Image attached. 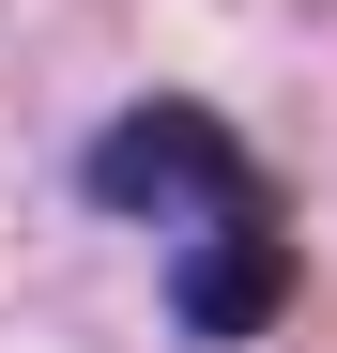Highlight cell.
Masks as SVG:
<instances>
[{
  "label": "cell",
  "mask_w": 337,
  "mask_h": 353,
  "mask_svg": "<svg viewBox=\"0 0 337 353\" xmlns=\"http://www.w3.org/2000/svg\"><path fill=\"white\" fill-rule=\"evenodd\" d=\"M77 185H92L107 215H168V230L276 215V200H261V169H246V139L215 123V108H123V123L77 154Z\"/></svg>",
  "instance_id": "obj_1"
},
{
  "label": "cell",
  "mask_w": 337,
  "mask_h": 353,
  "mask_svg": "<svg viewBox=\"0 0 337 353\" xmlns=\"http://www.w3.org/2000/svg\"><path fill=\"white\" fill-rule=\"evenodd\" d=\"M168 307H184V338H261L276 307H292V230L276 215L184 230V246H168Z\"/></svg>",
  "instance_id": "obj_2"
}]
</instances>
